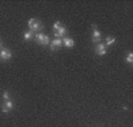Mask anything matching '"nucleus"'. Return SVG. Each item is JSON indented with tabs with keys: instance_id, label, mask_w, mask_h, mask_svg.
<instances>
[{
	"instance_id": "obj_1",
	"label": "nucleus",
	"mask_w": 133,
	"mask_h": 127,
	"mask_svg": "<svg viewBox=\"0 0 133 127\" xmlns=\"http://www.w3.org/2000/svg\"><path fill=\"white\" fill-rule=\"evenodd\" d=\"M28 27H30V31H32L33 33H40V31L43 30V24L39 21L38 19H30L28 20Z\"/></svg>"
},
{
	"instance_id": "obj_2",
	"label": "nucleus",
	"mask_w": 133,
	"mask_h": 127,
	"mask_svg": "<svg viewBox=\"0 0 133 127\" xmlns=\"http://www.w3.org/2000/svg\"><path fill=\"white\" fill-rule=\"evenodd\" d=\"M94 51H96V54H98V55H105L106 53H107V50H106V45H105V44H101V42L97 44V46H96V48H94Z\"/></svg>"
},
{
	"instance_id": "obj_3",
	"label": "nucleus",
	"mask_w": 133,
	"mask_h": 127,
	"mask_svg": "<svg viewBox=\"0 0 133 127\" xmlns=\"http://www.w3.org/2000/svg\"><path fill=\"white\" fill-rule=\"evenodd\" d=\"M61 45H63V40L59 38H55L52 42H50V48L51 51H57L58 48L61 47Z\"/></svg>"
},
{
	"instance_id": "obj_4",
	"label": "nucleus",
	"mask_w": 133,
	"mask_h": 127,
	"mask_svg": "<svg viewBox=\"0 0 133 127\" xmlns=\"http://www.w3.org/2000/svg\"><path fill=\"white\" fill-rule=\"evenodd\" d=\"M12 57H13V53L8 48H3L1 52H0V58L3 60H10Z\"/></svg>"
},
{
	"instance_id": "obj_5",
	"label": "nucleus",
	"mask_w": 133,
	"mask_h": 127,
	"mask_svg": "<svg viewBox=\"0 0 133 127\" xmlns=\"http://www.w3.org/2000/svg\"><path fill=\"white\" fill-rule=\"evenodd\" d=\"M93 42H100L101 41V33L97 30V25H93V37H92Z\"/></svg>"
},
{
	"instance_id": "obj_6",
	"label": "nucleus",
	"mask_w": 133,
	"mask_h": 127,
	"mask_svg": "<svg viewBox=\"0 0 133 127\" xmlns=\"http://www.w3.org/2000/svg\"><path fill=\"white\" fill-rule=\"evenodd\" d=\"M66 32H67V28H66L65 26H61V27L54 33V35H55V38H59V39H60L61 37H65Z\"/></svg>"
},
{
	"instance_id": "obj_7",
	"label": "nucleus",
	"mask_w": 133,
	"mask_h": 127,
	"mask_svg": "<svg viewBox=\"0 0 133 127\" xmlns=\"http://www.w3.org/2000/svg\"><path fill=\"white\" fill-rule=\"evenodd\" d=\"M63 44L66 46V47H73L74 46V40L72 39V38H64V40H63Z\"/></svg>"
},
{
	"instance_id": "obj_8",
	"label": "nucleus",
	"mask_w": 133,
	"mask_h": 127,
	"mask_svg": "<svg viewBox=\"0 0 133 127\" xmlns=\"http://www.w3.org/2000/svg\"><path fill=\"white\" fill-rule=\"evenodd\" d=\"M44 37H45V34H43V33H34L35 40H37V42L38 44H40V45H41V42H43V40H44Z\"/></svg>"
},
{
	"instance_id": "obj_9",
	"label": "nucleus",
	"mask_w": 133,
	"mask_h": 127,
	"mask_svg": "<svg viewBox=\"0 0 133 127\" xmlns=\"http://www.w3.org/2000/svg\"><path fill=\"white\" fill-rule=\"evenodd\" d=\"M3 106H4L5 108H7L8 111H12L13 107H14V104H13L12 100H7V101H5V104H4Z\"/></svg>"
},
{
	"instance_id": "obj_10",
	"label": "nucleus",
	"mask_w": 133,
	"mask_h": 127,
	"mask_svg": "<svg viewBox=\"0 0 133 127\" xmlns=\"http://www.w3.org/2000/svg\"><path fill=\"white\" fill-rule=\"evenodd\" d=\"M33 37H34V33H33L32 31H26V32L24 33V39L25 40H31Z\"/></svg>"
},
{
	"instance_id": "obj_11",
	"label": "nucleus",
	"mask_w": 133,
	"mask_h": 127,
	"mask_svg": "<svg viewBox=\"0 0 133 127\" xmlns=\"http://www.w3.org/2000/svg\"><path fill=\"white\" fill-rule=\"evenodd\" d=\"M114 42H116V38H113V37L106 38V46H111V45H113Z\"/></svg>"
},
{
	"instance_id": "obj_12",
	"label": "nucleus",
	"mask_w": 133,
	"mask_h": 127,
	"mask_svg": "<svg viewBox=\"0 0 133 127\" xmlns=\"http://www.w3.org/2000/svg\"><path fill=\"white\" fill-rule=\"evenodd\" d=\"M60 27H61V23H60V21H55L54 25H53V33H55Z\"/></svg>"
},
{
	"instance_id": "obj_13",
	"label": "nucleus",
	"mask_w": 133,
	"mask_h": 127,
	"mask_svg": "<svg viewBox=\"0 0 133 127\" xmlns=\"http://www.w3.org/2000/svg\"><path fill=\"white\" fill-rule=\"evenodd\" d=\"M126 61H127L130 65H132V64H133V53H132V52L128 53L127 58H126Z\"/></svg>"
},
{
	"instance_id": "obj_14",
	"label": "nucleus",
	"mask_w": 133,
	"mask_h": 127,
	"mask_svg": "<svg viewBox=\"0 0 133 127\" xmlns=\"http://www.w3.org/2000/svg\"><path fill=\"white\" fill-rule=\"evenodd\" d=\"M41 45H44V46L50 45V37H48V35L44 37V40H43V42H41Z\"/></svg>"
},
{
	"instance_id": "obj_15",
	"label": "nucleus",
	"mask_w": 133,
	"mask_h": 127,
	"mask_svg": "<svg viewBox=\"0 0 133 127\" xmlns=\"http://www.w3.org/2000/svg\"><path fill=\"white\" fill-rule=\"evenodd\" d=\"M3 99H4V101H7V100H10V93H8L7 91H5V92L3 93Z\"/></svg>"
},
{
	"instance_id": "obj_16",
	"label": "nucleus",
	"mask_w": 133,
	"mask_h": 127,
	"mask_svg": "<svg viewBox=\"0 0 133 127\" xmlns=\"http://www.w3.org/2000/svg\"><path fill=\"white\" fill-rule=\"evenodd\" d=\"M1 46H3V41H1V39H0V48H1Z\"/></svg>"
}]
</instances>
